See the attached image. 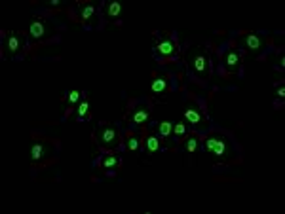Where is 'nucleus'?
<instances>
[{"mask_svg": "<svg viewBox=\"0 0 285 214\" xmlns=\"http://www.w3.org/2000/svg\"><path fill=\"white\" fill-rule=\"evenodd\" d=\"M103 15L109 19V21H118L120 19V13H122V4L118 0H105L101 4Z\"/></svg>", "mask_w": 285, "mask_h": 214, "instance_id": "nucleus-8", "label": "nucleus"}, {"mask_svg": "<svg viewBox=\"0 0 285 214\" xmlns=\"http://www.w3.org/2000/svg\"><path fill=\"white\" fill-rule=\"evenodd\" d=\"M243 55H245L243 49H230V51H227V55H225V68H227L228 72L239 70L241 63H243Z\"/></svg>", "mask_w": 285, "mask_h": 214, "instance_id": "nucleus-7", "label": "nucleus"}, {"mask_svg": "<svg viewBox=\"0 0 285 214\" xmlns=\"http://www.w3.org/2000/svg\"><path fill=\"white\" fill-rule=\"evenodd\" d=\"M182 116H184V120L192 125V127H196V129H202V127H205L207 122H209L207 112L202 110L200 106H196V104H188V106L184 108Z\"/></svg>", "mask_w": 285, "mask_h": 214, "instance_id": "nucleus-5", "label": "nucleus"}, {"mask_svg": "<svg viewBox=\"0 0 285 214\" xmlns=\"http://www.w3.org/2000/svg\"><path fill=\"white\" fill-rule=\"evenodd\" d=\"M245 44H247V47L249 49H259L262 45V38H261V34H257V33H249L247 36H245Z\"/></svg>", "mask_w": 285, "mask_h": 214, "instance_id": "nucleus-16", "label": "nucleus"}, {"mask_svg": "<svg viewBox=\"0 0 285 214\" xmlns=\"http://www.w3.org/2000/svg\"><path fill=\"white\" fill-rule=\"evenodd\" d=\"M148 120H150V108L147 106H139L135 108L131 116H129V124L131 125H141V124H147Z\"/></svg>", "mask_w": 285, "mask_h": 214, "instance_id": "nucleus-12", "label": "nucleus"}, {"mask_svg": "<svg viewBox=\"0 0 285 214\" xmlns=\"http://www.w3.org/2000/svg\"><path fill=\"white\" fill-rule=\"evenodd\" d=\"M48 4H50V6H59V4H61V0H50Z\"/></svg>", "mask_w": 285, "mask_h": 214, "instance_id": "nucleus-24", "label": "nucleus"}, {"mask_svg": "<svg viewBox=\"0 0 285 214\" xmlns=\"http://www.w3.org/2000/svg\"><path fill=\"white\" fill-rule=\"evenodd\" d=\"M190 133V127L184 124V122H175L173 124V135L175 138H182V136H186Z\"/></svg>", "mask_w": 285, "mask_h": 214, "instance_id": "nucleus-17", "label": "nucleus"}, {"mask_svg": "<svg viewBox=\"0 0 285 214\" xmlns=\"http://www.w3.org/2000/svg\"><path fill=\"white\" fill-rule=\"evenodd\" d=\"M186 74L192 80H198V82H207L213 74V59L209 55V51L200 47L196 49L188 63H186Z\"/></svg>", "mask_w": 285, "mask_h": 214, "instance_id": "nucleus-2", "label": "nucleus"}, {"mask_svg": "<svg viewBox=\"0 0 285 214\" xmlns=\"http://www.w3.org/2000/svg\"><path fill=\"white\" fill-rule=\"evenodd\" d=\"M95 13H97V8H95L93 4H90V2L80 6V19H82V23H84L86 29H91L90 21L95 17Z\"/></svg>", "mask_w": 285, "mask_h": 214, "instance_id": "nucleus-13", "label": "nucleus"}, {"mask_svg": "<svg viewBox=\"0 0 285 214\" xmlns=\"http://www.w3.org/2000/svg\"><path fill=\"white\" fill-rule=\"evenodd\" d=\"M63 99L67 102H70V104H78V102L82 101V93H80V91H68V93H65Z\"/></svg>", "mask_w": 285, "mask_h": 214, "instance_id": "nucleus-20", "label": "nucleus"}, {"mask_svg": "<svg viewBox=\"0 0 285 214\" xmlns=\"http://www.w3.org/2000/svg\"><path fill=\"white\" fill-rule=\"evenodd\" d=\"M48 33V25H46L44 19H34L29 25V38L31 40H42Z\"/></svg>", "mask_w": 285, "mask_h": 214, "instance_id": "nucleus-11", "label": "nucleus"}, {"mask_svg": "<svg viewBox=\"0 0 285 214\" xmlns=\"http://www.w3.org/2000/svg\"><path fill=\"white\" fill-rule=\"evenodd\" d=\"M91 114H90V102L88 101H80L76 106V122H90Z\"/></svg>", "mask_w": 285, "mask_h": 214, "instance_id": "nucleus-14", "label": "nucleus"}, {"mask_svg": "<svg viewBox=\"0 0 285 214\" xmlns=\"http://www.w3.org/2000/svg\"><path fill=\"white\" fill-rule=\"evenodd\" d=\"M278 97H280V99H284V97H285V87H284V86H278Z\"/></svg>", "mask_w": 285, "mask_h": 214, "instance_id": "nucleus-23", "label": "nucleus"}, {"mask_svg": "<svg viewBox=\"0 0 285 214\" xmlns=\"http://www.w3.org/2000/svg\"><path fill=\"white\" fill-rule=\"evenodd\" d=\"M166 148L160 144L158 135H148L147 136V152L148 154H156V152H164Z\"/></svg>", "mask_w": 285, "mask_h": 214, "instance_id": "nucleus-15", "label": "nucleus"}, {"mask_svg": "<svg viewBox=\"0 0 285 214\" xmlns=\"http://www.w3.org/2000/svg\"><path fill=\"white\" fill-rule=\"evenodd\" d=\"M181 53V45L175 33L173 34H160L154 33V44H152V57L158 63H171L177 61Z\"/></svg>", "mask_w": 285, "mask_h": 214, "instance_id": "nucleus-1", "label": "nucleus"}, {"mask_svg": "<svg viewBox=\"0 0 285 214\" xmlns=\"http://www.w3.org/2000/svg\"><path fill=\"white\" fill-rule=\"evenodd\" d=\"M158 135L162 136V138H168V136L173 135V122H170V120H164V122H160Z\"/></svg>", "mask_w": 285, "mask_h": 214, "instance_id": "nucleus-18", "label": "nucleus"}, {"mask_svg": "<svg viewBox=\"0 0 285 214\" xmlns=\"http://www.w3.org/2000/svg\"><path fill=\"white\" fill-rule=\"evenodd\" d=\"M184 150H186L188 154H194V152L198 150V138H196V136H188L186 142H184Z\"/></svg>", "mask_w": 285, "mask_h": 214, "instance_id": "nucleus-21", "label": "nucleus"}, {"mask_svg": "<svg viewBox=\"0 0 285 214\" xmlns=\"http://www.w3.org/2000/svg\"><path fill=\"white\" fill-rule=\"evenodd\" d=\"M139 146H141V144H139V138H137V136H129V138L125 140V148H127L129 152H137Z\"/></svg>", "mask_w": 285, "mask_h": 214, "instance_id": "nucleus-22", "label": "nucleus"}, {"mask_svg": "<svg viewBox=\"0 0 285 214\" xmlns=\"http://www.w3.org/2000/svg\"><path fill=\"white\" fill-rule=\"evenodd\" d=\"M99 165H101V169H105L107 172H114L116 169H120V165H122V156H120V154H113V152H107V154H103V158L99 159Z\"/></svg>", "mask_w": 285, "mask_h": 214, "instance_id": "nucleus-9", "label": "nucleus"}, {"mask_svg": "<svg viewBox=\"0 0 285 214\" xmlns=\"http://www.w3.org/2000/svg\"><path fill=\"white\" fill-rule=\"evenodd\" d=\"M44 152H46V146L42 142L33 144V148H31V158H33V161H40V159L44 158Z\"/></svg>", "mask_w": 285, "mask_h": 214, "instance_id": "nucleus-19", "label": "nucleus"}, {"mask_svg": "<svg viewBox=\"0 0 285 214\" xmlns=\"http://www.w3.org/2000/svg\"><path fill=\"white\" fill-rule=\"evenodd\" d=\"M204 148L213 158L225 159L228 154V140L223 135H213L204 142Z\"/></svg>", "mask_w": 285, "mask_h": 214, "instance_id": "nucleus-4", "label": "nucleus"}, {"mask_svg": "<svg viewBox=\"0 0 285 214\" xmlns=\"http://www.w3.org/2000/svg\"><path fill=\"white\" fill-rule=\"evenodd\" d=\"M171 89V82L168 76H156L150 84V93L154 97H164L168 91Z\"/></svg>", "mask_w": 285, "mask_h": 214, "instance_id": "nucleus-10", "label": "nucleus"}, {"mask_svg": "<svg viewBox=\"0 0 285 214\" xmlns=\"http://www.w3.org/2000/svg\"><path fill=\"white\" fill-rule=\"evenodd\" d=\"M27 45H29L27 36L23 33H17V31H11V33L8 34V38H6V49H8V53H10L13 59L19 57V53H21Z\"/></svg>", "mask_w": 285, "mask_h": 214, "instance_id": "nucleus-6", "label": "nucleus"}, {"mask_svg": "<svg viewBox=\"0 0 285 214\" xmlns=\"http://www.w3.org/2000/svg\"><path fill=\"white\" fill-rule=\"evenodd\" d=\"M97 142L101 150H116L122 144V135L118 131V127L109 124H99L97 129Z\"/></svg>", "mask_w": 285, "mask_h": 214, "instance_id": "nucleus-3", "label": "nucleus"}]
</instances>
